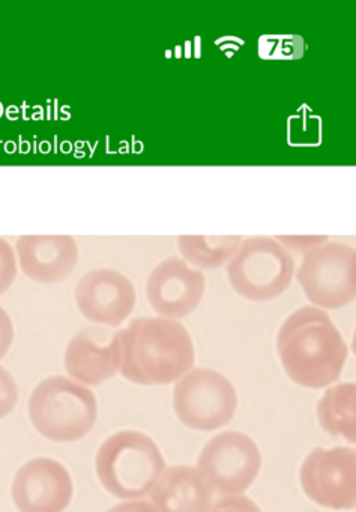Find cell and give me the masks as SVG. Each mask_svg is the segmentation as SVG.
<instances>
[{"instance_id": "cell-16", "label": "cell", "mask_w": 356, "mask_h": 512, "mask_svg": "<svg viewBox=\"0 0 356 512\" xmlns=\"http://www.w3.org/2000/svg\"><path fill=\"white\" fill-rule=\"evenodd\" d=\"M241 242L238 235H182L178 236L179 257L197 271H215L233 259Z\"/></svg>"}, {"instance_id": "cell-13", "label": "cell", "mask_w": 356, "mask_h": 512, "mask_svg": "<svg viewBox=\"0 0 356 512\" xmlns=\"http://www.w3.org/2000/svg\"><path fill=\"white\" fill-rule=\"evenodd\" d=\"M121 368V331L85 328L77 332L65 352V370L74 382L98 386Z\"/></svg>"}, {"instance_id": "cell-12", "label": "cell", "mask_w": 356, "mask_h": 512, "mask_svg": "<svg viewBox=\"0 0 356 512\" xmlns=\"http://www.w3.org/2000/svg\"><path fill=\"white\" fill-rule=\"evenodd\" d=\"M73 493L70 472L59 461L47 457L23 464L11 488L20 512H64Z\"/></svg>"}, {"instance_id": "cell-8", "label": "cell", "mask_w": 356, "mask_h": 512, "mask_svg": "<svg viewBox=\"0 0 356 512\" xmlns=\"http://www.w3.org/2000/svg\"><path fill=\"white\" fill-rule=\"evenodd\" d=\"M259 446L247 434L227 431L212 437L197 461L212 490L223 496H239L248 490L260 472Z\"/></svg>"}, {"instance_id": "cell-20", "label": "cell", "mask_w": 356, "mask_h": 512, "mask_svg": "<svg viewBox=\"0 0 356 512\" xmlns=\"http://www.w3.org/2000/svg\"><path fill=\"white\" fill-rule=\"evenodd\" d=\"M208 512H262L259 506L245 496H226L215 502Z\"/></svg>"}, {"instance_id": "cell-2", "label": "cell", "mask_w": 356, "mask_h": 512, "mask_svg": "<svg viewBox=\"0 0 356 512\" xmlns=\"http://www.w3.org/2000/svg\"><path fill=\"white\" fill-rule=\"evenodd\" d=\"M196 355L187 328L166 317H139L121 331L122 376L137 385H167L193 368Z\"/></svg>"}, {"instance_id": "cell-6", "label": "cell", "mask_w": 356, "mask_h": 512, "mask_svg": "<svg viewBox=\"0 0 356 512\" xmlns=\"http://www.w3.org/2000/svg\"><path fill=\"white\" fill-rule=\"evenodd\" d=\"M295 277L313 307H346L356 296L355 248L340 241L323 242L305 251Z\"/></svg>"}, {"instance_id": "cell-22", "label": "cell", "mask_w": 356, "mask_h": 512, "mask_svg": "<svg viewBox=\"0 0 356 512\" xmlns=\"http://www.w3.org/2000/svg\"><path fill=\"white\" fill-rule=\"evenodd\" d=\"M14 343V325L8 311L0 305V359H4Z\"/></svg>"}, {"instance_id": "cell-23", "label": "cell", "mask_w": 356, "mask_h": 512, "mask_svg": "<svg viewBox=\"0 0 356 512\" xmlns=\"http://www.w3.org/2000/svg\"><path fill=\"white\" fill-rule=\"evenodd\" d=\"M107 512H157L151 502L146 500H128L113 506Z\"/></svg>"}, {"instance_id": "cell-3", "label": "cell", "mask_w": 356, "mask_h": 512, "mask_svg": "<svg viewBox=\"0 0 356 512\" xmlns=\"http://www.w3.org/2000/svg\"><path fill=\"white\" fill-rule=\"evenodd\" d=\"M95 469L101 485L118 499L148 496L166 470L157 443L140 431H119L98 449Z\"/></svg>"}, {"instance_id": "cell-15", "label": "cell", "mask_w": 356, "mask_h": 512, "mask_svg": "<svg viewBox=\"0 0 356 512\" xmlns=\"http://www.w3.org/2000/svg\"><path fill=\"white\" fill-rule=\"evenodd\" d=\"M149 496L157 512H208L214 502V490L193 466L164 470Z\"/></svg>"}, {"instance_id": "cell-10", "label": "cell", "mask_w": 356, "mask_h": 512, "mask_svg": "<svg viewBox=\"0 0 356 512\" xmlns=\"http://www.w3.org/2000/svg\"><path fill=\"white\" fill-rule=\"evenodd\" d=\"M205 292V274L179 256L167 257L146 278V298L152 310L178 322L197 310Z\"/></svg>"}, {"instance_id": "cell-1", "label": "cell", "mask_w": 356, "mask_h": 512, "mask_svg": "<svg viewBox=\"0 0 356 512\" xmlns=\"http://www.w3.org/2000/svg\"><path fill=\"white\" fill-rule=\"evenodd\" d=\"M277 350L290 380L304 388H325L340 377L347 346L326 311L302 307L278 331Z\"/></svg>"}, {"instance_id": "cell-9", "label": "cell", "mask_w": 356, "mask_h": 512, "mask_svg": "<svg viewBox=\"0 0 356 512\" xmlns=\"http://www.w3.org/2000/svg\"><path fill=\"white\" fill-rule=\"evenodd\" d=\"M305 494L317 505L353 509L356 503V454L346 446L316 448L301 467Z\"/></svg>"}, {"instance_id": "cell-4", "label": "cell", "mask_w": 356, "mask_h": 512, "mask_svg": "<svg viewBox=\"0 0 356 512\" xmlns=\"http://www.w3.org/2000/svg\"><path fill=\"white\" fill-rule=\"evenodd\" d=\"M29 416L46 439L76 442L89 434L97 422V398L88 386L68 377H49L32 392Z\"/></svg>"}, {"instance_id": "cell-18", "label": "cell", "mask_w": 356, "mask_h": 512, "mask_svg": "<svg viewBox=\"0 0 356 512\" xmlns=\"http://www.w3.org/2000/svg\"><path fill=\"white\" fill-rule=\"evenodd\" d=\"M19 272L16 248L0 236V296L5 295L13 286Z\"/></svg>"}, {"instance_id": "cell-14", "label": "cell", "mask_w": 356, "mask_h": 512, "mask_svg": "<svg viewBox=\"0 0 356 512\" xmlns=\"http://www.w3.org/2000/svg\"><path fill=\"white\" fill-rule=\"evenodd\" d=\"M19 269L35 283L67 280L79 263V245L70 235H23L16 242Z\"/></svg>"}, {"instance_id": "cell-19", "label": "cell", "mask_w": 356, "mask_h": 512, "mask_svg": "<svg viewBox=\"0 0 356 512\" xmlns=\"http://www.w3.org/2000/svg\"><path fill=\"white\" fill-rule=\"evenodd\" d=\"M19 401V388L14 377L0 367V419L10 415Z\"/></svg>"}, {"instance_id": "cell-11", "label": "cell", "mask_w": 356, "mask_h": 512, "mask_svg": "<svg viewBox=\"0 0 356 512\" xmlns=\"http://www.w3.org/2000/svg\"><path fill=\"white\" fill-rule=\"evenodd\" d=\"M80 313L89 322L118 328L134 311L137 302L133 281L110 268L86 272L74 289Z\"/></svg>"}, {"instance_id": "cell-7", "label": "cell", "mask_w": 356, "mask_h": 512, "mask_svg": "<svg viewBox=\"0 0 356 512\" xmlns=\"http://www.w3.org/2000/svg\"><path fill=\"white\" fill-rule=\"evenodd\" d=\"M238 395L229 379L209 368H194L176 383L173 407L191 430L212 431L232 421Z\"/></svg>"}, {"instance_id": "cell-21", "label": "cell", "mask_w": 356, "mask_h": 512, "mask_svg": "<svg viewBox=\"0 0 356 512\" xmlns=\"http://www.w3.org/2000/svg\"><path fill=\"white\" fill-rule=\"evenodd\" d=\"M278 242L286 248L287 251L296 250L305 251L311 250V248L317 247V245L323 244L328 241L326 236H278Z\"/></svg>"}, {"instance_id": "cell-5", "label": "cell", "mask_w": 356, "mask_h": 512, "mask_svg": "<svg viewBox=\"0 0 356 512\" xmlns=\"http://www.w3.org/2000/svg\"><path fill=\"white\" fill-rule=\"evenodd\" d=\"M295 259L271 236L242 239L226 265L230 287L242 298L268 302L283 295L295 277Z\"/></svg>"}, {"instance_id": "cell-17", "label": "cell", "mask_w": 356, "mask_h": 512, "mask_svg": "<svg viewBox=\"0 0 356 512\" xmlns=\"http://www.w3.org/2000/svg\"><path fill=\"white\" fill-rule=\"evenodd\" d=\"M355 383H340L325 392L317 404V416L326 433L355 443Z\"/></svg>"}]
</instances>
